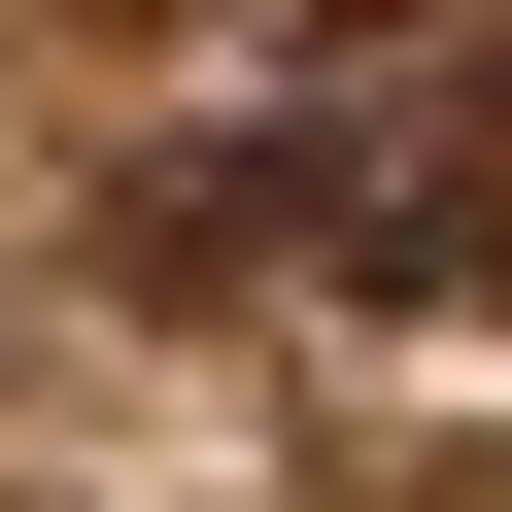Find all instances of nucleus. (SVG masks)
Masks as SVG:
<instances>
[{"label":"nucleus","mask_w":512,"mask_h":512,"mask_svg":"<svg viewBox=\"0 0 512 512\" xmlns=\"http://www.w3.org/2000/svg\"><path fill=\"white\" fill-rule=\"evenodd\" d=\"M137 274H274V308H376V342H512V0L410 35L376 103H274L137 171Z\"/></svg>","instance_id":"1"}]
</instances>
